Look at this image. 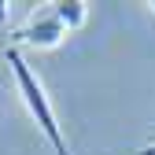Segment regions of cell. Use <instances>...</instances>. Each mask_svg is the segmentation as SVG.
Returning <instances> with one entry per match:
<instances>
[{"mask_svg":"<svg viewBox=\"0 0 155 155\" xmlns=\"http://www.w3.org/2000/svg\"><path fill=\"white\" fill-rule=\"evenodd\" d=\"M4 18H8V4H4V0H0V22H4Z\"/></svg>","mask_w":155,"mask_h":155,"instance_id":"5","label":"cell"},{"mask_svg":"<svg viewBox=\"0 0 155 155\" xmlns=\"http://www.w3.org/2000/svg\"><path fill=\"white\" fill-rule=\"evenodd\" d=\"M137 155H155V144H148V148H140Z\"/></svg>","mask_w":155,"mask_h":155,"instance_id":"4","label":"cell"},{"mask_svg":"<svg viewBox=\"0 0 155 155\" xmlns=\"http://www.w3.org/2000/svg\"><path fill=\"white\" fill-rule=\"evenodd\" d=\"M151 8H155V4H151Z\"/></svg>","mask_w":155,"mask_h":155,"instance_id":"6","label":"cell"},{"mask_svg":"<svg viewBox=\"0 0 155 155\" xmlns=\"http://www.w3.org/2000/svg\"><path fill=\"white\" fill-rule=\"evenodd\" d=\"M63 37H67V26L59 22V15H55L52 4H48V8H41L22 30L15 33V45H26V48H55Z\"/></svg>","mask_w":155,"mask_h":155,"instance_id":"2","label":"cell"},{"mask_svg":"<svg viewBox=\"0 0 155 155\" xmlns=\"http://www.w3.org/2000/svg\"><path fill=\"white\" fill-rule=\"evenodd\" d=\"M4 59H8V67H11V78H15V85H18V96H22L26 111L33 114V122L41 126V133L48 137V144L55 148V155H70V148H67V140H63V129H59V122H55V111H52V104H48V92H45V85H41V78L30 70V63L22 59L18 48H8Z\"/></svg>","mask_w":155,"mask_h":155,"instance_id":"1","label":"cell"},{"mask_svg":"<svg viewBox=\"0 0 155 155\" xmlns=\"http://www.w3.org/2000/svg\"><path fill=\"white\" fill-rule=\"evenodd\" d=\"M52 11L59 15V22H63L67 30H78V26L89 18V4H85V0H55Z\"/></svg>","mask_w":155,"mask_h":155,"instance_id":"3","label":"cell"}]
</instances>
